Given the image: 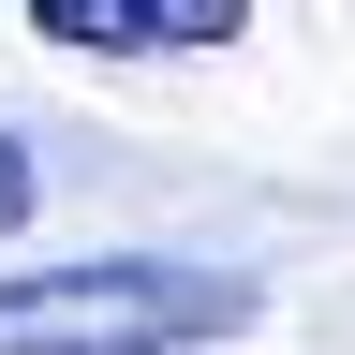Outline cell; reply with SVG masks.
<instances>
[{
  "mask_svg": "<svg viewBox=\"0 0 355 355\" xmlns=\"http://www.w3.org/2000/svg\"><path fill=\"white\" fill-rule=\"evenodd\" d=\"M237 326H252L237 266H163V252L0 282V355H178V340H237Z\"/></svg>",
  "mask_w": 355,
  "mask_h": 355,
  "instance_id": "1",
  "label": "cell"
},
{
  "mask_svg": "<svg viewBox=\"0 0 355 355\" xmlns=\"http://www.w3.org/2000/svg\"><path fill=\"white\" fill-rule=\"evenodd\" d=\"M44 44H104V60H148V44H237L252 0H30Z\"/></svg>",
  "mask_w": 355,
  "mask_h": 355,
  "instance_id": "2",
  "label": "cell"
},
{
  "mask_svg": "<svg viewBox=\"0 0 355 355\" xmlns=\"http://www.w3.org/2000/svg\"><path fill=\"white\" fill-rule=\"evenodd\" d=\"M15 222H30V148L0 133V237H15Z\"/></svg>",
  "mask_w": 355,
  "mask_h": 355,
  "instance_id": "3",
  "label": "cell"
}]
</instances>
